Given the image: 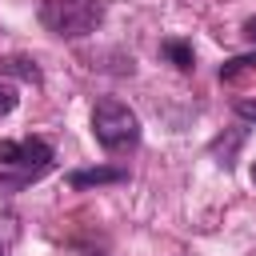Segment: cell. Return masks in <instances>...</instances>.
<instances>
[{"mask_svg":"<svg viewBox=\"0 0 256 256\" xmlns=\"http://www.w3.org/2000/svg\"><path fill=\"white\" fill-rule=\"evenodd\" d=\"M92 136L100 140L104 152H132L140 144V120L128 104L104 96L92 108Z\"/></svg>","mask_w":256,"mask_h":256,"instance_id":"6da1fadb","label":"cell"},{"mask_svg":"<svg viewBox=\"0 0 256 256\" xmlns=\"http://www.w3.org/2000/svg\"><path fill=\"white\" fill-rule=\"evenodd\" d=\"M104 16V4L100 0H44L40 4V20L48 32L64 36V40H76V36H88Z\"/></svg>","mask_w":256,"mask_h":256,"instance_id":"7a4b0ae2","label":"cell"},{"mask_svg":"<svg viewBox=\"0 0 256 256\" xmlns=\"http://www.w3.org/2000/svg\"><path fill=\"white\" fill-rule=\"evenodd\" d=\"M0 168L20 172V180L40 176V172L52 168V144L40 140V136H28V140H0Z\"/></svg>","mask_w":256,"mask_h":256,"instance_id":"3957f363","label":"cell"},{"mask_svg":"<svg viewBox=\"0 0 256 256\" xmlns=\"http://www.w3.org/2000/svg\"><path fill=\"white\" fill-rule=\"evenodd\" d=\"M124 180H128V172H124V168H112V164H104V168H76V172H68V184H72V188L124 184Z\"/></svg>","mask_w":256,"mask_h":256,"instance_id":"277c9868","label":"cell"},{"mask_svg":"<svg viewBox=\"0 0 256 256\" xmlns=\"http://www.w3.org/2000/svg\"><path fill=\"white\" fill-rule=\"evenodd\" d=\"M160 56H168L180 72H188L192 64H196V56H192V44H184V40H164L160 44Z\"/></svg>","mask_w":256,"mask_h":256,"instance_id":"5b68a950","label":"cell"},{"mask_svg":"<svg viewBox=\"0 0 256 256\" xmlns=\"http://www.w3.org/2000/svg\"><path fill=\"white\" fill-rule=\"evenodd\" d=\"M240 72H256V56H236V60H228V64L220 68V80H228V84H232Z\"/></svg>","mask_w":256,"mask_h":256,"instance_id":"8992f818","label":"cell"},{"mask_svg":"<svg viewBox=\"0 0 256 256\" xmlns=\"http://www.w3.org/2000/svg\"><path fill=\"white\" fill-rule=\"evenodd\" d=\"M8 72L24 76V80H40V72H36V68H28V60H8Z\"/></svg>","mask_w":256,"mask_h":256,"instance_id":"52a82bcc","label":"cell"},{"mask_svg":"<svg viewBox=\"0 0 256 256\" xmlns=\"http://www.w3.org/2000/svg\"><path fill=\"white\" fill-rule=\"evenodd\" d=\"M16 108V88H8V84H0V116H8Z\"/></svg>","mask_w":256,"mask_h":256,"instance_id":"ba28073f","label":"cell"},{"mask_svg":"<svg viewBox=\"0 0 256 256\" xmlns=\"http://www.w3.org/2000/svg\"><path fill=\"white\" fill-rule=\"evenodd\" d=\"M236 112H240L244 120H252V124H256V100H236Z\"/></svg>","mask_w":256,"mask_h":256,"instance_id":"9c48e42d","label":"cell"},{"mask_svg":"<svg viewBox=\"0 0 256 256\" xmlns=\"http://www.w3.org/2000/svg\"><path fill=\"white\" fill-rule=\"evenodd\" d=\"M244 32H248V40H256V20H248V24H244Z\"/></svg>","mask_w":256,"mask_h":256,"instance_id":"30bf717a","label":"cell"},{"mask_svg":"<svg viewBox=\"0 0 256 256\" xmlns=\"http://www.w3.org/2000/svg\"><path fill=\"white\" fill-rule=\"evenodd\" d=\"M252 180H256V164H252Z\"/></svg>","mask_w":256,"mask_h":256,"instance_id":"8fae6325","label":"cell"},{"mask_svg":"<svg viewBox=\"0 0 256 256\" xmlns=\"http://www.w3.org/2000/svg\"><path fill=\"white\" fill-rule=\"evenodd\" d=\"M0 256H4V244H0Z\"/></svg>","mask_w":256,"mask_h":256,"instance_id":"7c38bea8","label":"cell"},{"mask_svg":"<svg viewBox=\"0 0 256 256\" xmlns=\"http://www.w3.org/2000/svg\"><path fill=\"white\" fill-rule=\"evenodd\" d=\"M88 256H100V252H88Z\"/></svg>","mask_w":256,"mask_h":256,"instance_id":"4fadbf2b","label":"cell"}]
</instances>
